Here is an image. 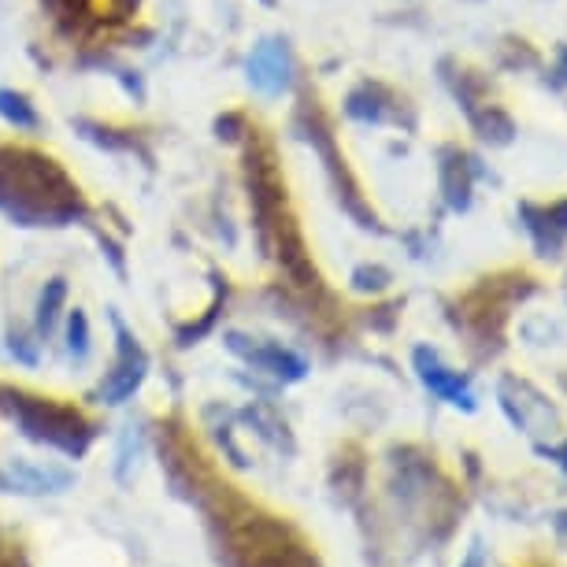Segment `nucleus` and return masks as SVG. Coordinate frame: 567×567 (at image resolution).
I'll return each instance as SVG.
<instances>
[{"instance_id":"nucleus-1","label":"nucleus","mask_w":567,"mask_h":567,"mask_svg":"<svg viewBox=\"0 0 567 567\" xmlns=\"http://www.w3.org/2000/svg\"><path fill=\"white\" fill-rule=\"evenodd\" d=\"M194 497L212 516L227 567H319L308 542L290 523L260 516L252 505L230 497V486L212 483L208 475H189Z\"/></svg>"},{"instance_id":"nucleus-2","label":"nucleus","mask_w":567,"mask_h":567,"mask_svg":"<svg viewBox=\"0 0 567 567\" xmlns=\"http://www.w3.org/2000/svg\"><path fill=\"white\" fill-rule=\"evenodd\" d=\"M0 208L27 223L74 216V189L49 159L30 153L0 156Z\"/></svg>"},{"instance_id":"nucleus-3","label":"nucleus","mask_w":567,"mask_h":567,"mask_svg":"<svg viewBox=\"0 0 567 567\" xmlns=\"http://www.w3.org/2000/svg\"><path fill=\"white\" fill-rule=\"evenodd\" d=\"M0 412L12 415L34 442H45L68 456H82L93 442V431L85 423L79 409L52 401V398H34L23 390H0Z\"/></svg>"},{"instance_id":"nucleus-4","label":"nucleus","mask_w":567,"mask_h":567,"mask_svg":"<svg viewBox=\"0 0 567 567\" xmlns=\"http://www.w3.org/2000/svg\"><path fill=\"white\" fill-rule=\"evenodd\" d=\"M145 368H148V360H145L142 346L120 327V357H115V368L109 371V379L101 382V398L109 404L126 401L137 386H142Z\"/></svg>"},{"instance_id":"nucleus-5","label":"nucleus","mask_w":567,"mask_h":567,"mask_svg":"<svg viewBox=\"0 0 567 567\" xmlns=\"http://www.w3.org/2000/svg\"><path fill=\"white\" fill-rule=\"evenodd\" d=\"M415 371H420V379H423V386L437 393L442 401L449 404H460L464 412L475 409V398H471V390H467V382L460 379L456 371H449L442 360L434 357L431 349H415Z\"/></svg>"},{"instance_id":"nucleus-6","label":"nucleus","mask_w":567,"mask_h":567,"mask_svg":"<svg viewBox=\"0 0 567 567\" xmlns=\"http://www.w3.org/2000/svg\"><path fill=\"white\" fill-rule=\"evenodd\" d=\"M519 216L527 223L530 238L538 245L542 256H560L564 241H567V205H549V208L523 205Z\"/></svg>"},{"instance_id":"nucleus-7","label":"nucleus","mask_w":567,"mask_h":567,"mask_svg":"<svg viewBox=\"0 0 567 567\" xmlns=\"http://www.w3.org/2000/svg\"><path fill=\"white\" fill-rule=\"evenodd\" d=\"M249 79L264 93H282L290 85V52L282 41H264L249 60Z\"/></svg>"},{"instance_id":"nucleus-8","label":"nucleus","mask_w":567,"mask_h":567,"mask_svg":"<svg viewBox=\"0 0 567 567\" xmlns=\"http://www.w3.org/2000/svg\"><path fill=\"white\" fill-rule=\"evenodd\" d=\"M230 349L241 352L245 360H252L256 368L278 374V379H301L305 374V360H297L293 352L275 349V346H245L241 334H230Z\"/></svg>"},{"instance_id":"nucleus-9","label":"nucleus","mask_w":567,"mask_h":567,"mask_svg":"<svg viewBox=\"0 0 567 567\" xmlns=\"http://www.w3.org/2000/svg\"><path fill=\"white\" fill-rule=\"evenodd\" d=\"M12 478L30 494H45V489H60L71 483L68 471H56V467H34L27 460H16L12 464Z\"/></svg>"},{"instance_id":"nucleus-10","label":"nucleus","mask_w":567,"mask_h":567,"mask_svg":"<svg viewBox=\"0 0 567 567\" xmlns=\"http://www.w3.org/2000/svg\"><path fill=\"white\" fill-rule=\"evenodd\" d=\"M0 115L16 126H38L34 109H30L27 97H19V93H0Z\"/></svg>"},{"instance_id":"nucleus-11","label":"nucleus","mask_w":567,"mask_h":567,"mask_svg":"<svg viewBox=\"0 0 567 567\" xmlns=\"http://www.w3.org/2000/svg\"><path fill=\"white\" fill-rule=\"evenodd\" d=\"M63 301V282H52L49 293H41V312H38V330L41 334H49L52 319H56V305Z\"/></svg>"},{"instance_id":"nucleus-12","label":"nucleus","mask_w":567,"mask_h":567,"mask_svg":"<svg viewBox=\"0 0 567 567\" xmlns=\"http://www.w3.org/2000/svg\"><path fill=\"white\" fill-rule=\"evenodd\" d=\"M85 349H90V327H85V316L82 312H74L71 316V352L82 360Z\"/></svg>"},{"instance_id":"nucleus-13","label":"nucleus","mask_w":567,"mask_h":567,"mask_svg":"<svg viewBox=\"0 0 567 567\" xmlns=\"http://www.w3.org/2000/svg\"><path fill=\"white\" fill-rule=\"evenodd\" d=\"M0 567H27L23 553H19V545H12V542H0Z\"/></svg>"},{"instance_id":"nucleus-14","label":"nucleus","mask_w":567,"mask_h":567,"mask_svg":"<svg viewBox=\"0 0 567 567\" xmlns=\"http://www.w3.org/2000/svg\"><path fill=\"white\" fill-rule=\"evenodd\" d=\"M542 453H549L553 460H560V467L567 471V445H560V449H542Z\"/></svg>"},{"instance_id":"nucleus-15","label":"nucleus","mask_w":567,"mask_h":567,"mask_svg":"<svg viewBox=\"0 0 567 567\" xmlns=\"http://www.w3.org/2000/svg\"><path fill=\"white\" fill-rule=\"evenodd\" d=\"M464 567H483V553L471 549V556H467V564H464Z\"/></svg>"}]
</instances>
